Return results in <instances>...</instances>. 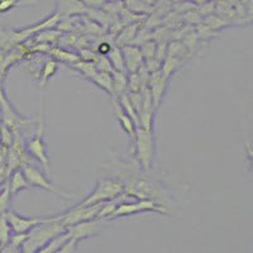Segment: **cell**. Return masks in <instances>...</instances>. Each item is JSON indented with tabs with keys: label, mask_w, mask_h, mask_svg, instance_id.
<instances>
[{
	"label": "cell",
	"mask_w": 253,
	"mask_h": 253,
	"mask_svg": "<svg viewBox=\"0 0 253 253\" xmlns=\"http://www.w3.org/2000/svg\"><path fill=\"white\" fill-rule=\"evenodd\" d=\"M6 218H8L9 224L12 228V232L14 234H27L29 233L33 228H36L37 225L43 224L46 221L51 220V216L49 218H31V216H22L18 213L13 211V210H9L6 213Z\"/></svg>",
	"instance_id": "ba28073f"
},
{
	"label": "cell",
	"mask_w": 253,
	"mask_h": 253,
	"mask_svg": "<svg viewBox=\"0 0 253 253\" xmlns=\"http://www.w3.org/2000/svg\"><path fill=\"white\" fill-rule=\"evenodd\" d=\"M108 60H109L110 65H112L113 70L114 71H121V72H126V62H124L123 52L122 48L118 46H113L110 52L108 53Z\"/></svg>",
	"instance_id": "44dd1931"
},
{
	"label": "cell",
	"mask_w": 253,
	"mask_h": 253,
	"mask_svg": "<svg viewBox=\"0 0 253 253\" xmlns=\"http://www.w3.org/2000/svg\"><path fill=\"white\" fill-rule=\"evenodd\" d=\"M91 81L94 85L99 87V89L104 90L109 95L110 98L114 100L115 95H114V87H113V78H112V72H104V71H98V74L91 79Z\"/></svg>",
	"instance_id": "9a60e30c"
},
{
	"label": "cell",
	"mask_w": 253,
	"mask_h": 253,
	"mask_svg": "<svg viewBox=\"0 0 253 253\" xmlns=\"http://www.w3.org/2000/svg\"><path fill=\"white\" fill-rule=\"evenodd\" d=\"M167 84H169V80L162 76L161 71L153 72V74L150 75V80H148L147 87L150 89L153 108H155L156 112H157V109L161 105L162 100H164L165 94H166L167 90Z\"/></svg>",
	"instance_id": "30bf717a"
},
{
	"label": "cell",
	"mask_w": 253,
	"mask_h": 253,
	"mask_svg": "<svg viewBox=\"0 0 253 253\" xmlns=\"http://www.w3.org/2000/svg\"><path fill=\"white\" fill-rule=\"evenodd\" d=\"M139 49H141L142 56H143L144 61L151 60V58H155L156 51H157V42L153 40L147 41V42H144V43L141 44Z\"/></svg>",
	"instance_id": "f546056e"
},
{
	"label": "cell",
	"mask_w": 253,
	"mask_h": 253,
	"mask_svg": "<svg viewBox=\"0 0 253 253\" xmlns=\"http://www.w3.org/2000/svg\"><path fill=\"white\" fill-rule=\"evenodd\" d=\"M65 232H66V228L63 227L60 221L56 220L55 216H51V220L37 225L29 233H27V239L24 241L20 252L36 253L41 248L44 247L48 242Z\"/></svg>",
	"instance_id": "7a4b0ae2"
},
{
	"label": "cell",
	"mask_w": 253,
	"mask_h": 253,
	"mask_svg": "<svg viewBox=\"0 0 253 253\" xmlns=\"http://www.w3.org/2000/svg\"><path fill=\"white\" fill-rule=\"evenodd\" d=\"M182 60H180V58H176V57H170V56H166L165 57V60L162 61L161 63V69H160V71H161L162 76H164L165 79H169L171 78V75H172L173 72L176 71V70L180 67V65H181Z\"/></svg>",
	"instance_id": "cb8c5ba5"
},
{
	"label": "cell",
	"mask_w": 253,
	"mask_h": 253,
	"mask_svg": "<svg viewBox=\"0 0 253 253\" xmlns=\"http://www.w3.org/2000/svg\"><path fill=\"white\" fill-rule=\"evenodd\" d=\"M153 1H155V0H153Z\"/></svg>",
	"instance_id": "7bdbcfd3"
},
{
	"label": "cell",
	"mask_w": 253,
	"mask_h": 253,
	"mask_svg": "<svg viewBox=\"0 0 253 253\" xmlns=\"http://www.w3.org/2000/svg\"><path fill=\"white\" fill-rule=\"evenodd\" d=\"M124 6H126V10L134 13L137 15H144L147 13L152 12L150 4L144 3L143 0H123Z\"/></svg>",
	"instance_id": "603a6c76"
},
{
	"label": "cell",
	"mask_w": 253,
	"mask_h": 253,
	"mask_svg": "<svg viewBox=\"0 0 253 253\" xmlns=\"http://www.w3.org/2000/svg\"><path fill=\"white\" fill-rule=\"evenodd\" d=\"M86 5L81 0H57V12L61 17H74V15L87 14Z\"/></svg>",
	"instance_id": "7c38bea8"
},
{
	"label": "cell",
	"mask_w": 253,
	"mask_h": 253,
	"mask_svg": "<svg viewBox=\"0 0 253 253\" xmlns=\"http://www.w3.org/2000/svg\"><path fill=\"white\" fill-rule=\"evenodd\" d=\"M43 135L44 121L43 117H41L37 126V132H36V134L31 139H28V142L26 143V150L28 152L29 157L35 158L36 161L40 162L41 166L43 167L44 171H47V173L49 175L51 173V164H49V157L48 153H47V144L44 142Z\"/></svg>",
	"instance_id": "5b68a950"
},
{
	"label": "cell",
	"mask_w": 253,
	"mask_h": 253,
	"mask_svg": "<svg viewBox=\"0 0 253 253\" xmlns=\"http://www.w3.org/2000/svg\"><path fill=\"white\" fill-rule=\"evenodd\" d=\"M48 55L52 58H55L56 61H58V62L67 63L69 66L80 60L78 53H72V52H69L67 49H63L62 47L57 46H52L51 49L48 51Z\"/></svg>",
	"instance_id": "ac0fdd59"
},
{
	"label": "cell",
	"mask_w": 253,
	"mask_h": 253,
	"mask_svg": "<svg viewBox=\"0 0 253 253\" xmlns=\"http://www.w3.org/2000/svg\"><path fill=\"white\" fill-rule=\"evenodd\" d=\"M58 61L55 58H48L46 62L43 63V66L41 67L40 75H38V85L41 87H43L53 76L56 75V72L58 71Z\"/></svg>",
	"instance_id": "2e32d148"
},
{
	"label": "cell",
	"mask_w": 253,
	"mask_h": 253,
	"mask_svg": "<svg viewBox=\"0 0 253 253\" xmlns=\"http://www.w3.org/2000/svg\"><path fill=\"white\" fill-rule=\"evenodd\" d=\"M12 238V228L9 224L6 214H0V246H6Z\"/></svg>",
	"instance_id": "4316f807"
},
{
	"label": "cell",
	"mask_w": 253,
	"mask_h": 253,
	"mask_svg": "<svg viewBox=\"0 0 253 253\" xmlns=\"http://www.w3.org/2000/svg\"><path fill=\"white\" fill-rule=\"evenodd\" d=\"M139 26H141V24H139L138 22L126 24V26L119 32L118 37H117V44H118V47L133 44V42H134L135 40V36L138 33Z\"/></svg>",
	"instance_id": "e0dca14e"
},
{
	"label": "cell",
	"mask_w": 253,
	"mask_h": 253,
	"mask_svg": "<svg viewBox=\"0 0 253 253\" xmlns=\"http://www.w3.org/2000/svg\"><path fill=\"white\" fill-rule=\"evenodd\" d=\"M113 87H114L115 99L121 96L122 94L128 91V74L121 71H113ZM114 99V100H115Z\"/></svg>",
	"instance_id": "ffe728a7"
},
{
	"label": "cell",
	"mask_w": 253,
	"mask_h": 253,
	"mask_svg": "<svg viewBox=\"0 0 253 253\" xmlns=\"http://www.w3.org/2000/svg\"><path fill=\"white\" fill-rule=\"evenodd\" d=\"M95 65H96V69L98 71H104V72H113L112 65H110L109 60H108L107 56H100L99 55L98 60L95 61Z\"/></svg>",
	"instance_id": "836d02e7"
},
{
	"label": "cell",
	"mask_w": 253,
	"mask_h": 253,
	"mask_svg": "<svg viewBox=\"0 0 253 253\" xmlns=\"http://www.w3.org/2000/svg\"><path fill=\"white\" fill-rule=\"evenodd\" d=\"M69 239H70L69 233H67V232H65V233L60 234V236H57L56 238L52 239L51 242H48V243H47L44 247H42L40 251H37L36 253H55L56 251H57L61 246L65 245V243H66Z\"/></svg>",
	"instance_id": "d4e9b609"
},
{
	"label": "cell",
	"mask_w": 253,
	"mask_h": 253,
	"mask_svg": "<svg viewBox=\"0 0 253 253\" xmlns=\"http://www.w3.org/2000/svg\"><path fill=\"white\" fill-rule=\"evenodd\" d=\"M121 48L123 52L124 62H126V74H133V72L138 71L144 65V58L139 47L128 44V46H123Z\"/></svg>",
	"instance_id": "8fae6325"
},
{
	"label": "cell",
	"mask_w": 253,
	"mask_h": 253,
	"mask_svg": "<svg viewBox=\"0 0 253 253\" xmlns=\"http://www.w3.org/2000/svg\"><path fill=\"white\" fill-rule=\"evenodd\" d=\"M8 187L12 198H15L22 190H26L28 189V187H31L29 186L28 181H27V178L26 176H24V172L22 169H17V170L13 171L12 173H9Z\"/></svg>",
	"instance_id": "4fadbf2b"
},
{
	"label": "cell",
	"mask_w": 253,
	"mask_h": 253,
	"mask_svg": "<svg viewBox=\"0 0 253 253\" xmlns=\"http://www.w3.org/2000/svg\"><path fill=\"white\" fill-rule=\"evenodd\" d=\"M135 160L144 172L152 170V164L156 156V139L153 130L144 129L138 126L134 138Z\"/></svg>",
	"instance_id": "3957f363"
},
{
	"label": "cell",
	"mask_w": 253,
	"mask_h": 253,
	"mask_svg": "<svg viewBox=\"0 0 253 253\" xmlns=\"http://www.w3.org/2000/svg\"><path fill=\"white\" fill-rule=\"evenodd\" d=\"M114 105H115V113H117V118H118V122L119 124H121V126L123 128L124 132L128 134V137H129L130 142H134V138H135V130H137V124L133 122V119L130 118V117H128V115L126 114V113L122 110V108L119 107V104L117 103V101L114 100Z\"/></svg>",
	"instance_id": "5bb4252c"
},
{
	"label": "cell",
	"mask_w": 253,
	"mask_h": 253,
	"mask_svg": "<svg viewBox=\"0 0 253 253\" xmlns=\"http://www.w3.org/2000/svg\"><path fill=\"white\" fill-rule=\"evenodd\" d=\"M247 151H248V158H250L251 166H252V170H253V150H252V148H250V147H248Z\"/></svg>",
	"instance_id": "ab89813d"
},
{
	"label": "cell",
	"mask_w": 253,
	"mask_h": 253,
	"mask_svg": "<svg viewBox=\"0 0 253 253\" xmlns=\"http://www.w3.org/2000/svg\"><path fill=\"white\" fill-rule=\"evenodd\" d=\"M142 89H144V86L142 85L138 74L137 72L128 74V92H138Z\"/></svg>",
	"instance_id": "4dcf8cb0"
},
{
	"label": "cell",
	"mask_w": 253,
	"mask_h": 253,
	"mask_svg": "<svg viewBox=\"0 0 253 253\" xmlns=\"http://www.w3.org/2000/svg\"><path fill=\"white\" fill-rule=\"evenodd\" d=\"M75 246H76V241H74V239H69V241H67L65 245L61 246L55 253H74V251H75Z\"/></svg>",
	"instance_id": "e575fe53"
},
{
	"label": "cell",
	"mask_w": 253,
	"mask_h": 253,
	"mask_svg": "<svg viewBox=\"0 0 253 253\" xmlns=\"http://www.w3.org/2000/svg\"><path fill=\"white\" fill-rule=\"evenodd\" d=\"M126 185V196H132L135 199H150L157 202L158 196H162L164 187L160 186V182L155 181L150 176H135Z\"/></svg>",
	"instance_id": "277c9868"
},
{
	"label": "cell",
	"mask_w": 253,
	"mask_h": 253,
	"mask_svg": "<svg viewBox=\"0 0 253 253\" xmlns=\"http://www.w3.org/2000/svg\"><path fill=\"white\" fill-rule=\"evenodd\" d=\"M87 9H103L107 4V0H81Z\"/></svg>",
	"instance_id": "d590c367"
},
{
	"label": "cell",
	"mask_w": 253,
	"mask_h": 253,
	"mask_svg": "<svg viewBox=\"0 0 253 253\" xmlns=\"http://www.w3.org/2000/svg\"><path fill=\"white\" fill-rule=\"evenodd\" d=\"M26 3L28 4V1H24V0H0V14L9 12L14 6L22 5V4Z\"/></svg>",
	"instance_id": "1f68e13d"
},
{
	"label": "cell",
	"mask_w": 253,
	"mask_h": 253,
	"mask_svg": "<svg viewBox=\"0 0 253 253\" xmlns=\"http://www.w3.org/2000/svg\"><path fill=\"white\" fill-rule=\"evenodd\" d=\"M126 194V185L121 178L115 177H103L99 178L96 186L91 191L90 195L81 200L75 208H85L91 205L103 204V203L112 202L115 199L121 198Z\"/></svg>",
	"instance_id": "6da1fadb"
},
{
	"label": "cell",
	"mask_w": 253,
	"mask_h": 253,
	"mask_svg": "<svg viewBox=\"0 0 253 253\" xmlns=\"http://www.w3.org/2000/svg\"><path fill=\"white\" fill-rule=\"evenodd\" d=\"M107 1H118V0H107Z\"/></svg>",
	"instance_id": "b9f144b4"
},
{
	"label": "cell",
	"mask_w": 253,
	"mask_h": 253,
	"mask_svg": "<svg viewBox=\"0 0 253 253\" xmlns=\"http://www.w3.org/2000/svg\"><path fill=\"white\" fill-rule=\"evenodd\" d=\"M27 239V234H14V236H12V238H10V245L14 246L15 248H22V246H23L24 241Z\"/></svg>",
	"instance_id": "8d00e7d4"
},
{
	"label": "cell",
	"mask_w": 253,
	"mask_h": 253,
	"mask_svg": "<svg viewBox=\"0 0 253 253\" xmlns=\"http://www.w3.org/2000/svg\"><path fill=\"white\" fill-rule=\"evenodd\" d=\"M70 67H71V69H75L79 74L85 76L87 80H91V79L98 74L96 65H95L94 62H89V61L79 60L78 62L70 65Z\"/></svg>",
	"instance_id": "7402d4cb"
},
{
	"label": "cell",
	"mask_w": 253,
	"mask_h": 253,
	"mask_svg": "<svg viewBox=\"0 0 253 253\" xmlns=\"http://www.w3.org/2000/svg\"><path fill=\"white\" fill-rule=\"evenodd\" d=\"M112 47L113 46L109 42H101V43H99V46L96 47V53L100 56H108V53L110 52Z\"/></svg>",
	"instance_id": "74e56055"
},
{
	"label": "cell",
	"mask_w": 253,
	"mask_h": 253,
	"mask_svg": "<svg viewBox=\"0 0 253 253\" xmlns=\"http://www.w3.org/2000/svg\"><path fill=\"white\" fill-rule=\"evenodd\" d=\"M14 142V132L4 123H0V146L12 147Z\"/></svg>",
	"instance_id": "83f0119b"
},
{
	"label": "cell",
	"mask_w": 253,
	"mask_h": 253,
	"mask_svg": "<svg viewBox=\"0 0 253 253\" xmlns=\"http://www.w3.org/2000/svg\"><path fill=\"white\" fill-rule=\"evenodd\" d=\"M0 253H19V252H18V248H15L14 246L8 243L6 246H3V247H1Z\"/></svg>",
	"instance_id": "f35d334b"
},
{
	"label": "cell",
	"mask_w": 253,
	"mask_h": 253,
	"mask_svg": "<svg viewBox=\"0 0 253 253\" xmlns=\"http://www.w3.org/2000/svg\"><path fill=\"white\" fill-rule=\"evenodd\" d=\"M23 170L24 176H26L27 181H28L29 186L32 187H38V189L46 190L48 193L55 194V195L60 196L62 199H66V200H71V199H75V196L71 195V194L65 193L63 190L58 189L57 186L52 184L51 180L46 176V173L42 172V171L38 169V167L33 166V165H24L22 167Z\"/></svg>",
	"instance_id": "52a82bcc"
},
{
	"label": "cell",
	"mask_w": 253,
	"mask_h": 253,
	"mask_svg": "<svg viewBox=\"0 0 253 253\" xmlns=\"http://www.w3.org/2000/svg\"><path fill=\"white\" fill-rule=\"evenodd\" d=\"M146 211H157V213L166 214L167 209L158 202L150 200V199H138L137 202L133 203L122 202L121 204L117 207V209L113 211L109 220L117 218H124V216L134 215V214L146 213Z\"/></svg>",
	"instance_id": "8992f818"
},
{
	"label": "cell",
	"mask_w": 253,
	"mask_h": 253,
	"mask_svg": "<svg viewBox=\"0 0 253 253\" xmlns=\"http://www.w3.org/2000/svg\"><path fill=\"white\" fill-rule=\"evenodd\" d=\"M198 42H199V37L196 33H194V32L187 33V35L184 37V41H182V43L185 44V47H186L189 52L194 51V48L198 46Z\"/></svg>",
	"instance_id": "d6a6232c"
},
{
	"label": "cell",
	"mask_w": 253,
	"mask_h": 253,
	"mask_svg": "<svg viewBox=\"0 0 253 253\" xmlns=\"http://www.w3.org/2000/svg\"><path fill=\"white\" fill-rule=\"evenodd\" d=\"M190 52L187 51V48L185 47V44L180 41H171L170 43H167V55L170 57H176L181 60L182 57H186L189 56Z\"/></svg>",
	"instance_id": "484cf974"
},
{
	"label": "cell",
	"mask_w": 253,
	"mask_h": 253,
	"mask_svg": "<svg viewBox=\"0 0 253 253\" xmlns=\"http://www.w3.org/2000/svg\"><path fill=\"white\" fill-rule=\"evenodd\" d=\"M103 224L104 220H101V219H92V220L81 221V223H78V224L72 225V227H69L66 232L69 233L70 239L79 242L96 236L99 233V230L101 229V227H103Z\"/></svg>",
	"instance_id": "9c48e42d"
},
{
	"label": "cell",
	"mask_w": 253,
	"mask_h": 253,
	"mask_svg": "<svg viewBox=\"0 0 253 253\" xmlns=\"http://www.w3.org/2000/svg\"><path fill=\"white\" fill-rule=\"evenodd\" d=\"M0 123H1V109H0Z\"/></svg>",
	"instance_id": "60d3db41"
},
{
	"label": "cell",
	"mask_w": 253,
	"mask_h": 253,
	"mask_svg": "<svg viewBox=\"0 0 253 253\" xmlns=\"http://www.w3.org/2000/svg\"><path fill=\"white\" fill-rule=\"evenodd\" d=\"M62 36V32L57 31V29H46V31H42L40 33L32 37L31 41L35 42V43H47V44H53L57 43L60 37Z\"/></svg>",
	"instance_id": "d6986e66"
},
{
	"label": "cell",
	"mask_w": 253,
	"mask_h": 253,
	"mask_svg": "<svg viewBox=\"0 0 253 253\" xmlns=\"http://www.w3.org/2000/svg\"><path fill=\"white\" fill-rule=\"evenodd\" d=\"M12 199L13 198L10 195V191H9L8 182H6L3 190L0 191V214H6L10 210V202H12Z\"/></svg>",
	"instance_id": "f1b7e54d"
}]
</instances>
